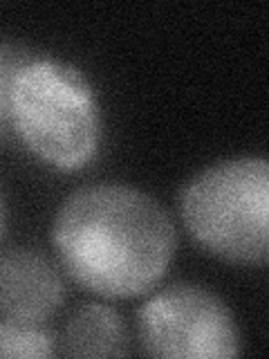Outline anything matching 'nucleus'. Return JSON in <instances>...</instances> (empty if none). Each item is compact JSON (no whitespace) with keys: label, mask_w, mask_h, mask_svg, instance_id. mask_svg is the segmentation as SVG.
<instances>
[{"label":"nucleus","mask_w":269,"mask_h":359,"mask_svg":"<svg viewBox=\"0 0 269 359\" xmlns=\"http://www.w3.org/2000/svg\"><path fill=\"white\" fill-rule=\"evenodd\" d=\"M52 241L78 285L108 299L151 292L175 254V224L166 209L126 184L74 191L56 213Z\"/></svg>","instance_id":"f257e3e1"},{"label":"nucleus","mask_w":269,"mask_h":359,"mask_svg":"<svg viewBox=\"0 0 269 359\" xmlns=\"http://www.w3.org/2000/svg\"><path fill=\"white\" fill-rule=\"evenodd\" d=\"M11 121L22 144L61 171H78L99 151L97 95L70 63L32 59L22 67L11 99Z\"/></svg>","instance_id":"f03ea898"},{"label":"nucleus","mask_w":269,"mask_h":359,"mask_svg":"<svg viewBox=\"0 0 269 359\" xmlns=\"http://www.w3.org/2000/svg\"><path fill=\"white\" fill-rule=\"evenodd\" d=\"M5 200H3V194H0V238H3V231H5Z\"/></svg>","instance_id":"1a4fd4ad"},{"label":"nucleus","mask_w":269,"mask_h":359,"mask_svg":"<svg viewBox=\"0 0 269 359\" xmlns=\"http://www.w3.org/2000/svg\"><path fill=\"white\" fill-rule=\"evenodd\" d=\"M182 220L198 245L240 265L269 256V166L235 157L198 173L182 194Z\"/></svg>","instance_id":"7ed1b4c3"},{"label":"nucleus","mask_w":269,"mask_h":359,"mask_svg":"<svg viewBox=\"0 0 269 359\" xmlns=\"http://www.w3.org/2000/svg\"><path fill=\"white\" fill-rule=\"evenodd\" d=\"M54 353V337L36 321L0 317V357L43 359Z\"/></svg>","instance_id":"0eeeda50"},{"label":"nucleus","mask_w":269,"mask_h":359,"mask_svg":"<svg viewBox=\"0 0 269 359\" xmlns=\"http://www.w3.org/2000/svg\"><path fill=\"white\" fill-rule=\"evenodd\" d=\"M63 353L70 357H123L128 334L119 312L104 303H85L63 330Z\"/></svg>","instance_id":"423d86ee"},{"label":"nucleus","mask_w":269,"mask_h":359,"mask_svg":"<svg viewBox=\"0 0 269 359\" xmlns=\"http://www.w3.org/2000/svg\"><path fill=\"white\" fill-rule=\"evenodd\" d=\"M32 61L27 52L14 45L0 43V140L14 130L11 121V99H14V86L20 70Z\"/></svg>","instance_id":"6e6552de"},{"label":"nucleus","mask_w":269,"mask_h":359,"mask_svg":"<svg viewBox=\"0 0 269 359\" xmlns=\"http://www.w3.org/2000/svg\"><path fill=\"white\" fill-rule=\"evenodd\" d=\"M142 351L166 359H229L240 353L231 310L213 292L177 283L153 294L137 312Z\"/></svg>","instance_id":"20e7f679"},{"label":"nucleus","mask_w":269,"mask_h":359,"mask_svg":"<svg viewBox=\"0 0 269 359\" xmlns=\"http://www.w3.org/2000/svg\"><path fill=\"white\" fill-rule=\"evenodd\" d=\"M63 297L61 274L48 256L27 247L0 254V314L43 323L59 310Z\"/></svg>","instance_id":"39448f33"}]
</instances>
